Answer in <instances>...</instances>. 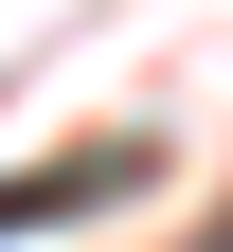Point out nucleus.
<instances>
[{
	"mask_svg": "<svg viewBox=\"0 0 233 252\" xmlns=\"http://www.w3.org/2000/svg\"><path fill=\"white\" fill-rule=\"evenodd\" d=\"M126 180H144V144H90V162H36V180H0V234H54V216L126 198Z\"/></svg>",
	"mask_w": 233,
	"mask_h": 252,
	"instance_id": "1",
	"label": "nucleus"
},
{
	"mask_svg": "<svg viewBox=\"0 0 233 252\" xmlns=\"http://www.w3.org/2000/svg\"><path fill=\"white\" fill-rule=\"evenodd\" d=\"M197 252H233V216H215V234H197Z\"/></svg>",
	"mask_w": 233,
	"mask_h": 252,
	"instance_id": "2",
	"label": "nucleus"
}]
</instances>
